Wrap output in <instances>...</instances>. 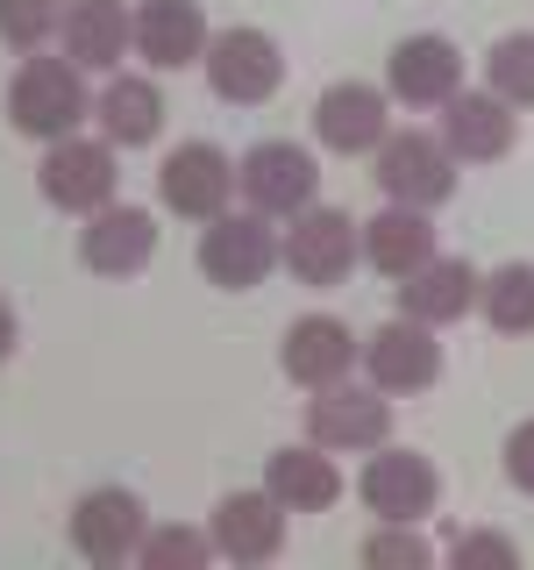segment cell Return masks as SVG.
I'll return each mask as SVG.
<instances>
[{"label": "cell", "instance_id": "cell-28", "mask_svg": "<svg viewBox=\"0 0 534 570\" xmlns=\"http://www.w3.org/2000/svg\"><path fill=\"white\" fill-rule=\"evenodd\" d=\"M207 557H214V534H192V528H157V534H142V549H136V563H150V570H178V563L200 570Z\"/></svg>", "mask_w": 534, "mask_h": 570}, {"label": "cell", "instance_id": "cell-24", "mask_svg": "<svg viewBox=\"0 0 534 570\" xmlns=\"http://www.w3.org/2000/svg\"><path fill=\"white\" fill-rule=\"evenodd\" d=\"M100 129H107V142H129V150L157 142V129H165V94L150 79H115L100 94Z\"/></svg>", "mask_w": 534, "mask_h": 570}, {"label": "cell", "instance_id": "cell-13", "mask_svg": "<svg viewBox=\"0 0 534 570\" xmlns=\"http://www.w3.org/2000/svg\"><path fill=\"white\" fill-rule=\"evenodd\" d=\"M385 435H392V406L378 392L320 385L307 400V442H320V450H378Z\"/></svg>", "mask_w": 534, "mask_h": 570}, {"label": "cell", "instance_id": "cell-26", "mask_svg": "<svg viewBox=\"0 0 534 570\" xmlns=\"http://www.w3.org/2000/svg\"><path fill=\"white\" fill-rule=\"evenodd\" d=\"M485 79H492V94H498V100L534 107V29L498 36V43H492V58H485Z\"/></svg>", "mask_w": 534, "mask_h": 570}, {"label": "cell", "instance_id": "cell-11", "mask_svg": "<svg viewBox=\"0 0 534 570\" xmlns=\"http://www.w3.org/2000/svg\"><path fill=\"white\" fill-rule=\"evenodd\" d=\"M435 499H442V478L421 450H378L364 463V507L378 513L385 528H406V521H421V513H435Z\"/></svg>", "mask_w": 534, "mask_h": 570}, {"label": "cell", "instance_id": "cell-1", "mask_svg": "<svg viewBox=\"0 0 534 570\" xmlns=\"http://www.w3.org/2000/svg\"><path fill=\"white\" fill-rule=\"evenodd\" d=\"M79 115H86V86H79V65L71 58H22V71L8 79V121L22 136H79Z\"/></svg>", "mask_w": 534, "mask_h": 570}, {"label": "cell", "instance_id": "cell-7", "mask_svg": "<svg viewBox=\"0 0 534 570\" xmlns=\"http://www.w3.org/2000/svg\"><path fill=\"white\" fill-rule=\"evenodd\" d=\"M142 534H150V507L121 485H100L71 507V549L86 563H129L142 549Z\"/></svg>", "mask_w": 534, "mask_h": 570}, {"label": "cell", "instance_id": "cell-20", "mask_svg": "<svg viewBox=\"0 0 534 570\" xmlns=\"http://www.w3.org/2000/svg\"><path fill=\"white\" fill-rule=\"evenodd\" d=\"M207 14L200 0H142L136 8V50L157 71H186L192 58H207Z\"/></svg>", "mask_w": 534, "mask_h": 570}, {"label": "cell", "instance_id": "cell-8", "mask_svg": "<svg viewBox=\"0 0 534 570\" xmlns=\"http://www.w3.org/2000/svg\"><path fill=\"white\" fill-rule=\"evenodd\" d=\"M207 86L221 100H236V107H257V100H271L278 94V79H285V58H278V43L264 29H221L207 43Z\"/></svg>", "mask_w": 534, "mask_h": 570}, {"label": "cell", "instance_id": "cell-27", "mask_svg": "<svg viewBox=\"0 0 534 570\" xmlns=\"http://www.w3.org/2000/svg\"><path fill=\"white\" fill-rule=\"evenodd\" d=\"M65 22V0H0V43L8 50H43L50 29Z\"/></svg>", "mask_w": 534, "mask_h": 570}, {"label": "cell", "instance_id": "cell-32", "mask_svg": "<svg viewBox=\"0 0 534 570\" xmlns=\"http://www.w3.org/2000/svg\"><path fill=\"white\" fill-rule=\"evenodd\" d=\"M8 350H14V314H8V299H0V364H8Z\"/></svg>", "mask_w": 534, "mask_h": 570}, {"label": "cell", "instance_id": "cell-6", "mask_svg": "<svg viewBox=\"0 0 534 570\" xmlns=\"http://www.w3.org/2000/svg\"><path fill=\"white\" fill-rule=\"evenodd\" d=\"M157 193H165V207L178 222H214V214H228V200H236V165L214 142H178L165 157V171H157Z\"/></svg>", "mask_w": 534, "mask_h": 570}, {"label": "cell", "instance_id": "cell-17", "mask_svg": "<svg viewBox=\"0 0 534 570\" xmlns=\"http://www.w3.org/2000/svg\"><path fill=\"white\" fill-rule=\"evenodd\" d=\"M285 549V507L271 492H228L214 507V557L228 563H271Z\"/></svg>", "mask_w": 534, "mask_h": 570}, {"label": "cell", "instance_id": "cell-30", "mask_svg": "<svg viewBox=\"0 0 534 570\" xmlns=\"http://www.w3.org/2000/svg\"><path fill=\"white\" fill-rule=\"evenodd\" d=\"M364 563H427V542L421 534H370Z\"/></svg>", "mask_w": 534, "mask_h": 570}, {"label": "cell", "instance_id": "cell-25", "mask_svg": "<svg viewBox=\"0 0 534 570\" xmlns=\"http://www.w3.org/2000/svg\"><path fill=\"white\" fill-rule=\"evenodd\" d=\"M477 299H485V321L498 335H527L534 328V264H498L477 285Z\"/></svg>", "mask_w": 534, "mask_h": 570}, {"label": "cell", "instance_id": "cell-3", "mask_svg": "<svg viewBox=\"0 0 534 570\" xmlns=\"http://www.w3.org/2000/svg\"><path fill=\"white\" fill-rule=\"evenodd\" d=\"M36 186H43L50 207L65 214H100L115 200L121 171H115V142H93V136H58L36 165Z\"/></svg>", "mask_w": 534, "mask_h": 570}, {"label": "cell", "instance_id": "cell-14", "mask_svg": "<svg viewBox=\"0 0 534 570\" xmlns=\"http://www.w3.org/2000/svg\"><path fill=\"white\" fill-rule=\"evenodd\" d=\"M278 364H285V379L293 385H343L349 371H356V335H349V321H335V314H307V321H293L285 328V343H278Z\"/></svg>", "mask_w": 534, "mask_h": 570}, {"label": "cell", "instance_id": "cell-10", "mask_svg": "<svg viewBox=\"0 0 534 570\" xmlns=\"http://www.w3.org/2000/svg\"><path fill=\"white\" fill-rule=\"evenodd\" d=\"M385 86L399 107H449L463 94V50L449 36H406L385 58Z\"/></svg>", "mask_w": 534, "mask_h": 570}, {"label": "cell", "instance_id": "cell-12", "mask_svg": "<svg viewBox=\"0 0 534 570\" xmlns=\"http://www.w3.org/2000/svg\"><path fill=\"white\" fill-rule=\"evenodd\" d=\"M364 364H370V385L378 392H421V385L442 379V343H435L427 321L399 314V321H385V328L364 343Z\"/></svg>", "mask_w": 534, "mask_h": 570}, {"label": "cell", "instance_id": "cell-21", "mask_svg": "<svg viewBox=\"0 0 534 570\" xmlns=\"http://www.w3.org/2000/svg\"><path fill=\"white\" fill-rule=\"evenodd\" d=\"M477 307V272L463 257H427L421 272L399 278V314L427 321V328H442V321H463Z\"/></svg>", "mask_w": 534, "mask_h": 570}, {"label": "cell", "instance_id": "cell-2", "mask_svg": "<svg viewBox=\"0 0 534 570\" xmlns=\"http://www.w3.org/2000/svg\"><path fill=\"white\" fill-rule=\"evenodd\" d=\"M356 257H364V228L343 207H299L278 243V264L299 285H343L356 272Z\"/></svg>", "mask_w": 534, "mask_h": 570}, {"label": "cell", "instance_id": "cell-16", "mask_svg": "<svg viewBox=\"0 0 534 570\" xmlns=\"http://www.w3.org/2000/svg\"><path fill=\"white\" fill-rule=\"evenodd\" d=\"M314 136L328 142L335 157L378 150V142L392 136L385 129V94H378V86H364V79H335L328 94L314 100Z\"/></svg>", "mask_w": 534, "mask_h": 570}, {"label": "cell", "instance_id": "cell-19", "mask_svg": "<svg viewBox=\"0 0 534 570\" xmlns=\"http://www.w3.org/2000/svg\"><path fill=\"white\" fill-rule=\"evenodd\" d=\"M513 136H521V121H513V100H498V94H456L442 107V142H449V157H463V165L506 157Z\"/></svg>", "mask_w": 534, "mask_h": 570}, {"label": "cell", "instance_id": "cell-18", "mask_svg": "<svg viewBox=\"0 0 534 570\" xmlns=\"http://www.w3.org/2000/svg\"><path fill=\"white\" fill-rule=\"evenodd\" d=\"M58 43L79 71H107L121 65V50L136 43V14L121 0H65V22H58Z\"/></svg>", "mask_w": 534, "mask_h": 570}, {"label": "cell", "instance_id": "cell-5", "mask_svg": "<svg viewBox=\"0 0 534 570\" xmlns=\"http://www.w3.org/2000/svg\"><path fill=\"white\" fill-rule=\"evenodd\" d=\"M278 264V236L264 228V214H214L207 236H200V272L221 285V293H249V285H264Z\"/></svg>", "mask_w": 534, "mask_h": 570}, {"label": "cell", "instance_id": "cell-29", "mask_svg": "<svg viewBox=\"0 0 534 570\" xmlns=\"http://www.w3.org/2000/svg\"><path fill=\"white\" fill-rule=\"evenodd\" d=\"M449 557L456 563H521V549H513L506 534H456Z\"/></svg>", "mask_w": 534, "mask_h": 570}, {"label": "cell", "instance_id": "cell-23", "mask_svg": "<svg viewBox=\"0 0 534 570\" xmlns=\"http://www.w3.org/2000/svg\"><path fill=\"white\" fill-rule=\"evenodd\" d=\"M264 492H271L285 513H328L335 492H343V478H335L328 450L307 442V450H271V463H264Z\"/></svg>", "mask_w": 534, "mask_h": 570}, {"label": "cell", "instance_id": "cell-15", "mask_svg": "<svg viewBox=\"0 0 534 570\" xmlns=\"http://www.w3.org/2000/svg\"><path fill=\"white\" fill-rule=\"evenodd\" d=\"M79 257H86V272H100V278H136L142 264L157 257V222L142 207H115V200H107L100 214H86Z\"/></svg>", "mask_w": 534, "mask_h": 570}, {"label": "cell", "instance_id": "cell-9", "mask_svg": "<svg viewBox=\"0 0 534 570\" xmlns=\"http://www.w3.org/2000/svg\"><path fill=\"white\" fill-rule=\"evenodd\" d=\"M314 186H320V165L299 142H249V157L236 165V193L257 214H299L314 207Z\"/></svg>", "mask_w": 534, "mask_h": 570}, {"label": "cell", "instance_id": "cell-31", "mask_svg": "<svg viewBox=\"0 0 534 570\" xmlns=\"http://www.w3.org/2000/svg\"><path fill=\"white\" fill-rule=\"evenodd\" d=\"M506 478L534 499V421H521V428L506 435Z\"/></svg>", "mask_w": 534, "mask_h": 570}, {"label": "cell", "instance_id": "cell-22", "mask_svg": "<svg viewBox=\"0 0 534 570\" xmlns=\"http://www.w3.org/2000/svg\"><path fill=\"white\" fill-rule=\"evenodd\" d=\"M427 257H435V222H427V207H399V200H392L385 214L364 222V264H378L385 278L421 272Z\"/></svg>", "mask_w": 534, "mask_h": 570}, {"label": "cell", "instance_id": "cell-4", "mask_svg": "<svg viewBox=\"0 0 534 570\" xmlns=\"http://www.w3.org/2000/svg\"><path fill=\"white\" fill-rule=\"evenodd\" d=\"M378 186H385V200H399V207H442V200L456 193V157H449V142L427 136V129L385 136V142H378Z\"/></svg>", "mask_w": 534, "mask_h": 570}]
</instances>
